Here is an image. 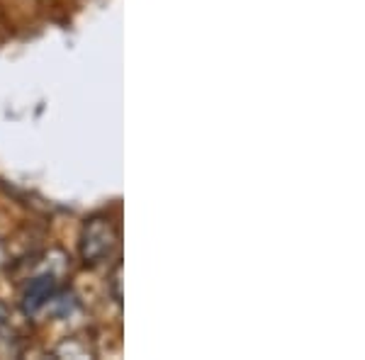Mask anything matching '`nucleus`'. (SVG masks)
<instances>
[{"label": "nucleus", "mask_w": 365, "mask_h": 360, "mask_svg": "<svg viewBox=\"0 0 365 360\" xmlns=\"http://www.w3.org/2000/svg\"><path fill=\"white\" fill-rule=\"evenodd\" d=\"M117 249V229L108 220H91L83 229L81 256L86 263H100Z\"/></svg>", "instance_id": "f257e3e1"}, {"label": "nucleus", "mask_w": 365, "mask_h": 360, "mask_svg": "<svg viewBox=\"0 0 365 360\" xmlns=\"http://www.w3.org/2000/svg\"><path fill=\"white\" fill-rule=\"evenodd\" d=\"M54 290H56V285H54V277L51 275L34 277L25 290V299H22V307H25L27 314H37L46 302H51Z\"/></svg>", "instance_id": "f03ea898"}, {"label": "nucleus", "mask_w": 365, "mask_h": 360, "mask_svg": "<svg viewBox=\"0 0 365 360\" xmlns=\"http://www.w3.org/2000/svg\"><path fill=\"white\" fill-rule=\"evenodd\" d=\"M8 319H10V312H8V307H5L3 302H0V331H3V329L8 326Z\"/></svg>", "instance_id": "7ed1b4c3"}, {"label": "nucleus", "mask_w": 365, "mask_h": 360, "mask_svg": "<svg viewBox=\"0 0 365 360\" xmlns=\"http://www.w3.org/2000/svg\"><path fill=\"white\" fill-rule=\"evenodd\" d=\"M120 273H122V265L115 268V277H113V285H115V299L120 302Z\"/></svg>", "instance_id": "20e7f679"}]
</instances>
